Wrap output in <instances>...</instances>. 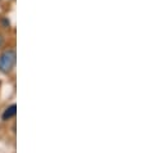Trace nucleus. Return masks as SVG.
<instances>
[{
  "label": "nucleus",
  "instance_id": "f03ea898",
  "mask_svg": "<svg viewBox=\"0 0 144 153\" xmlns=\"http://www.w3.org/2000/svg\"><path fill=\"white\" fill-rule=\"evenodd\" d=\"M16 114H17V105L12 104V105H9V107H8L5 111L3 112L1 117H3V120H10V118H13Z\"/></svg>",
  "mask_w": 144,
  "mask_h": 153
},
{
  "label": "nucleus",
  "instance_id": "7ed1b4c3",
  "mask_svg": "<svg viewBox=\"0 0 144 153\" xmlns=\"http://www.w3.org/2000/svg\"><path fill=\"white\" fill-rule=\"evenodd\" d=\"M3 44H4V37H3L1 33H0V48L3 46Z\"/></svg>",
  "mask_w": 144,
  "mask_h": 153
},
{
  "label": "nucleus",
  "instance_id": "f257e3e1",
  "mask_svg": "<svg viewBox=\"0 0 144 153\" xmlns=\"http://www.w3.org/2000/svg\"><path fill=\"white\" fill-rule=\"evenodd\" d=\"M16 52L13 49H8L0 54V72L1 74H9L16 66Z\"/></svg>",
  "mask_w": 144,
  "mask_h": 153
}]
</instances>
